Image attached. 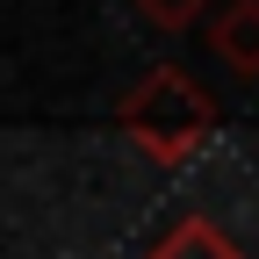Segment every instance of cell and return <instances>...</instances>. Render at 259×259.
<instances>
[{"label":"cell","instance_id":"cell-1","mask_svg":"<svg viewBox=\"0 0 259 259\" xmlns=\"http://www.w3.org/2000/svg\"><path fill=\"white\" fill-rule=\"evenodd\" d=\"M115 122H122V137L137 144L151 166H187V158L216 137V101L180 72V65H151V72H137V87H122Z\"/></svg>","mask_w":259,"mask_h":259},{"label":"cell","instance_id":"cell-3","mask_svg":"<svg viewBox=\"0 0 259 259\" xmlns=\"http://www.w3.org/2000/svg\"><path fill=\"white\" fill-rule=\"evenodd\" d=\"M144 259H245V252H238L231 238H223L209 216H180V223H173V231L158 238Z\"/></svg>","mask_w":259,"mask_h":259},{"label":"cell","instance_id":"cell-2","mask_svg":"<svg viewBox=\"0 0 259 259\" xmlns=\"http://www.w3.org/2000/svg\"><path fill=\"white\" fill-rule=\"evenodd\" d=\"M209 51L238 79H259V0H223L216 22H209Z\"/></svg>","mask_w":259,"mask_h":259},{"label":"cell","instance_id":"cell-4","mask_svg":"<svg viewBox=\"0 0 259 259\" xmlns=\"http://www.w3.org/2000/svg\"><path fill=\"white\" fill-rule=\"evenodd\" d=\"M130 8H137L151 29H194L209 15V0H130Z\"/></svg>","mask_w":259,"mask_h":259}]
</instances>
